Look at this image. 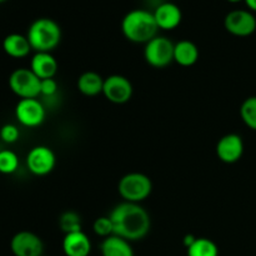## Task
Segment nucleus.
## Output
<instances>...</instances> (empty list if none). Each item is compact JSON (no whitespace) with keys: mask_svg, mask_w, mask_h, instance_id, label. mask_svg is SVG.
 <instances>
[{"mask_svg":"<svg viewBox=\"0 0 256 256\" xmlns=\"http://www.w3.org/2000/svg\"><path fill=\"white\" fill-rule=\"evenodd\" d=\"M109 218L114 228V235L128 242L144 239L152 228L149 212L135 202H120L112 210Z\"/></svg>","mask_w":256,"mask_h":256,"instance_id":"nucleus-1","label":"nucleus"},{"mask_svg":"<svg viewBox=\"0 0 256 256\" xmlns=\"http://www.w3.org/2000/svg\"><path fill=\"white\" fill-rule=\"evenodd\" d=\"M158 26L154 14L145 9H134L128 12L122 22V32L129 42L146 44L158 36Z\"/></svg>","mask_w":256,"mask_h":256,"instance_id":"nucleus-2","label":"nucleus"},{"mask_svg":"<svg viewBox=\"0 0 256 256\" xmlns=\"http://www.w3.org/2000/svg\"><path fill=\"white\" fill-rule=\"evenodd\" d=\"M26 38L36 52H52L60 44L62 29L55 20L39 18L30 24Z\"/></svg>","mask_w":256,"mask_h":256,"instance_id":"nucleus-3","label":"nucleus"},{"mask_svg":"<svg viewBox=\"0 0 256 256\" xmlns=\"http://www.w3.org/2000/svg\"><path fill=\"white\" fill-rule=\"evenodd\" d=\"M118 192L124 202L140 204L152 194V182L142 172H129L119 180Z\"/></svg>","mask_w":256,"mask_h":256,"instance_id":"nucleus-4","label":"nucleus"},{"mask_svg":"<svg viewBox=\"0 0 256 256\" xmlns=\"http://www.w3.org/2000/svg\"><path fill=\"white\" fill-rule=\"evenodd\" d=\"M174 46L169 38L158 35L145 44L144 59L152 68L162 69L174 62Z\"/></svg>","mask_w":256,"mask_h":256,"instance_id":"nucleus-5","label":"nucleus"},{"mask_svg":"<svg viewBox=\"0 0 256 256\" xmlns=\"http://www.w3.org/2000/svg\"><path fill=\"white\" fill-rule=\"evenodd\" d=\"M42 80L32 72V69L19 68L9 76V88L22 99H36L40 95Z\"/></svg>","mask_w":256,"mask_h":256,"instance_id":"nucleus-6","label":"nucleus"},{"mask_svg":"<svg viewBox=\"0 0 256 256\" xmlns=\"http://www.w3.org/2000/svg\"><path fill=\"white\" fill-rule=\"evenodd\" d=\"M224 26L234 36H249L256 30V18L250 10H232L225 16Z\"/></svg>","mask_w":256,"mask_h":256,"instance_id":"nucleus-7","label":"nucleus"},{"mask_svg":"<svg viewBox=\"0 0 256 256\" xmlns=\"http://www.w3.org/2000/svg\"><path fill=\"white\" fill-rule=\"evenodd\" d=\"M132 84L128 78L112 74L104 79L102 94L112 104H125L132 96Z\"/></svg>","mask_w":256,"mask_h":256,"instance_id":"nucleus-8","label":"nucleus"},{"mask_svg":"<svg viewBox=\"0 0 256 256\" xmlns=\"http://www.w3.org/2000/svg\"><path fill=\"white\" fill-rule=\"evenodd\" d=\"M18 122L26 128H36L45 120V108L38 99H20L15 108Z\"/></svg>","mask_w":256,"mask_h":256,"instance_id":"nucleus-9","label":"nucleus"},{"mask_svg":"<svg viewBox=\"0 0 256 256\" xmlns=\"http://www.w3.org/2000/svg\"><path fill=\"white\" fill-rule=\"evenodd\" d=\"M55 154L50 148L39 145L35 146L28 152L26 156V166L34 175L38 176H44L52 172L55 166Z\"/></svg>","mask_w":256,"mask_h":256,"instance_id":"nucleus-10","label":"nucleus"},{"mask_svg":"<svg viewBox=\"0 0 256 256\" xmlns=\"http://www.w3.org/2000/svg\"><path fill=\"white\" fill-rule=\"evenodd\" d=\"M10 250L15 256H42L44 244L32 232H19L12 238Z\"/></svg>","mask_w":256,"mask_h":256,"instance_id":"nucleus-11","label":"nucleus"},{"mask_svg":"<svg viewBox=\"0 0 256 256\" xmlns=\"http://www.w3.org/2000/svg\"><path fill=\"white\" fill-rule=\"evenodd\" d=\"M244 154V142L238 134H226L218 142L216 155L222 162L234 164Z\"/></svg>","mask_w":256,"mask_h":256,"instance_id":"nucleus-12","label":"nucleus"},{"mask_svg":"<svg viewBox=\"0 0 256 256\" xmlns=\"http://www.w3.org/2000/svg\"><path fill=\"white\" fill-rule=\"evenodd\" d=\"M159 29L174 30L182 22V12L176 4L170 2H162L152 12Z\"/></svg>","mask_w":256,"mask_h":256,"instance_id":"nucleus-13","label":"nucleus"},{"mask_svg":"<svg viewBox=\"0 0 256 256\" xmlns=\"http://www.w3.org/2000/svg\"><path fill=\"white\" fill-rule=\"evenodd\" d=\"M62 252L66 256H89L92 252V242L82 230L65 234Z\"/></svg>","mask_w":256,"mask_h":256,"instance_id":"nucleus-14","label":"nucleus"},{"mask_svg":"<svg viewBox=\"0 0 256 256\" xmlns=\"http://www.w3.org/2000/svg\"><path fill=\"white\" fill-rule=\"evenodd\" d=\"M30 69L40 80L52 79L58 72V62L50 52H36L30 62Z\"/></svg>","mask_w":256,"mask_h":256,"instance_id":"nucleus-15","label":"nucleus"},{"mask_svg":"<svg viewBox=\"0 0 256 256\" xmlns=\"http://www.w3.org/2000/svg\"><path fill=\"white\" fill-rule=\"evenodd\" d=\"M100 252L102 256H134L130 242L118 235L105 238L100 245Z\"/></svg>","mask_w":256,"mask_h":256,"instance_id":"nucleus-16","label":"nucleus"},{"mask_svg":"<svg viewBox=\"0 0 256 256\" xmlns=\"http://www.w3.org/2000/svg\"><path fill=\"white\" fill-rule=\"evenodd\" d=\"M199 60V49L190 40H180L174 46V62L185 68L192 66Z\"/></svg>","mask_w":256,"mask_h":256,"instance_id":"nucleus-17","label":"nucleus"},{"mask_svg":"<svg viewBox=\"0 0 256 256\" xmlns=\"http://www.w3.org/2000/svg\"><path fill=\"white\" fill-rule=\"evenodd\" d=\"M2 49L9 56L20 59V58H25L26 55H29L32 46H30V42L26 36L14 32V34H9L8 36H5L4 42H2Z\"/></svg>","mask_w":256,"mask_h":256,"instance_id":"nucleus-18","label":"nucleus"},{"mask_svg":"<svg viewBox=\"0 0 256 256\" xmlns=\"http://www.w3.org/2000/svg\"><path fill=\"white\" fill-rule=\"evenodd\" d=\"M104 79L95 72H85L78 79V89L85 96H96L102 94Z\"/></svg>","mask_w":256,"mask_h":256,"instance_id":"nucleus-19","label":"nucleus"},{"mask_svg":"<svg viewBox=\"0 0 256 256\" xmlns=\"http://www.w3.org/2000/svg\"><path fill=\"white\" fill-rule=\"evenodd\" d=\"M188 256H219L218 245L206 238H196L188 248Z\"/></svg>","mask_w":256,"mask_h":256,"instance_id":"nucleus-20","label":"nucleus"},{"mask_svg":"<svg viewBox=\"0 0 256 256\" xmlns=\"http://www.w3.org/2000/svg\"><path fill=\"white\" fill-rule=\"evenodd\" d=\"M59 226L64 234L82 232V218L72 210L62 212L59 218Z\"/></svg>","mask_w":256,"mask_h":256,"instance_id":"nucleus-21","label":"nucleus"},{"mask_svg":"<svg viewBox=\"0 0 256 256\" xmlns=\"http://www.w3.org/2000/svg\"><path fill=\"white\" fill-rule=\"evenodd\" d=\"M240 116L249 129L256 132V96H249L242 102Z\"/></svg>","mask_w":256,"mask_h":256,"instance_id":"nucleus-22","label":"nucleus"},{"mask_svg":"<svg viewBox=\"0 0 256 256\" xmlns=\"http://www.w3.org/2000/svg\"><path fill=\"white\" fill-rule=\"evenodd\" d=\"M19 166L18 155L12 150H2L0 152V172L2 174H12Z\"/></svg>","mask_w":256,"mask_h":256,"instance_id":"nucleus-23","label":"nucleus"},{"mask_svg":"<svg viewBox=\"0 0 256 256\" xmlns=\"http://www.w3.org/2000/svg\"><path fill=\"white\" fill-rule=\"evenodd\" d=\"M92 230L98 236L108 238L114 235V228H112V222L109 216H100L92 224Z\"/></svg>","mask_w":256,"mask_h":256,"instance_id":"nucleus-24","label":"nucleus"},{"mask_svg":"<svg viewBox=\"0 0 256 256\" xmlns=\"http://www.w3.org/2000/svg\"><path fill=\"white\" fill-rule=\"evenodd\" d=\"M20 136V132L14 124H5L0 129V139L6 144H14Z\"/></svg>","mask_w":256,"mask_h":256,"instance_id":"nucleus-25","label":"nucleus"},{"mask_svg":"<svg viewBox=\"0 0 256 256\" xmlns=\"http://www.w3.org/2000/svg\"><path fill=\"white\" fill-rule=\"evenodd\" d=\"M58 82L56 80L52 79H44L40 82V95L45 98H52L58 92Z\"/></svg>","mask_w":256,"mask_h":256,"instance_id":"nucleus-26","label":"nucleus"},{"mask_svg":"<svg viewBox=\"0 0 256 256\" xmlns=\"http://www.w3.org/2000/svg\"><path fill=\"white\" fill-rule=\"evenodd\" d=\"M195 240H196V238L192 236V235H186V236H185L184 244H185V246H186V249L192 244V242H195Z\"/></svg>","mask_w":256,"mask_h":256,"instance_id":"nucleus-27","label":"nucleus"},{"mask_svg":"<svg viewBox=\"0 0 256 256\" xmlns=\"http://www.w3.org/2000/svg\"><path fill=\"white\" fill-rule=\"evenodd\" d=\"M250 12H256V0H244Z\"/></svg>","mask_w":256,"mask_h":256,"instance_id":"nucleus-28","label":"nucleus"},{"mask_svg":"<svg viewBox=\"0 0 256 256\" xmlns=\"http://www.w3.org/2000/svg\"><path fill=\"white\" fill-rule=\"evenodd\" d=\"M228 2H234V4H235V2H244V0H228Z\"/></svg>","mask_w":256,"mask_h":256,"instance_id":"nucleus-29","label":"nucleus"},{"mask_svg":"<svg viewBox=\"0 0 256 256\" xmlns=\"http://www.w3.org/2000/svg\"><path fill=\"white\" fill-rule=\"evenodd\" d=\"M6 2V0H0V2Z\"/></svg>","mask_w":256,"mask_h":256,"instance_id":"nucleus-30","label":"nucleus"}]
</instances>
